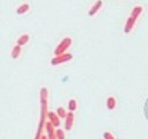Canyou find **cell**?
Instances as JSON below:
<instances>
[{
  "label": "cell",
  "instance_id": "7c38bea8",
  "mask_svg": "<svg viewBox=\"0 0 148 139\" xmlns=\"http://www.w3.org/2000/svg\"><path fill=\"white\" fill-rule=\"evenodd\" d=\"M29 9H30V5H29V3H27V2L21 3L20 6L16 7V14H18V15L25 14V13H28Z\"/></svg>",
  "mask_w": 148,
  "mask_h": 139
},
{
  "label": "cell",
  "instance_id": "277c9868",
  "mask_svg": "<svg viewBox=\"0 0 148 139\" xmlns=\"http://www.w3.org/2000/svg\"><path fill=\"white\" fill-rule=\"evenodd\" d=\"M136 20H138V19L133 17V16L130 14V16L127 17V20H126V22H125V25H124V32H125V34H130V32L133 30V28H134V25H135V23H136Z\"/></svg>",
  "mask_w": 148,
  "mask_h": 139
},
{
  "label": "cell",
  "instance_id": "5b68a950",
  "mask_svg": "<svg viewBox=\"0 0 148 139\" xmlns=\"http://www.w3.org/2000/svg\"><path fill=\"white\" fill-rule=\"evenodd\" d=\"M47 119H49V122H51L56 127H59V125H60V117L58 116V114L56 112V111H49L47 112Z\"/></svg>",
  "mask_w": 148,
  "mask_h": 139
},
{
  "label": "cell",
  "instance_id": "3957f363",
  "mask_svg": "<svg viewBox=\"0 0 148 139\" xmlns=\"http://www.w3.org/2000/svg\"><path fill=\"white\" fill-rule=\"evenodd\" d=\"M44 127L46 130V134H47L49 139H57V130H56V126L51 122L47 120L44 124Z\"/></svg>",
  "mask_w": 148,
  "mask_h": 139
},
{
  "label": "cell",
  "instance_id": "52a82bcc",
  "mask_svg": "<svg viewBox=\"0 0 148 139\" xmlns=\"http://www.w3.org/2000/svg\"><path fill=\"white\" fill-rule=\"evenodd\" d=\"M74 125V112H71L68 111L66 118H65V129L67 131H69Z\"/></svg>",
  "mask_w": 148,
  "mask_h": 139
},
{
  "label": "cell",
  "instance_id": "2e32d148",
  "mask_svg": "<svg viewBox=\"0 0 148 139\" xmlns=\"http://www.w3.org/2000/svg\"><path fill=\"white\" fill-rule=\"evenodd\" d=\"M103 138H104V139H116L114 134H113L112 132H110V131H105V132L103 133Z\"/></svg>",
  "mask_w": 148,
  "mask_h": 139
},
{
  "label": "cell",
  "instance_id": "9c48e42d",
  "mask_svg": "<svg viewBox=\"0 0 148 139\" xmlns=\"http://www.w3.org/2000/svg\"><path fill=\"white\" fill-rule=\"evenodd\" d=\"M29 41H30V35H29V34H22V35L17 38L16 44H17V45H20V46H23V45L28 44V43H29Z\"/></svg>",
  "mask_w": 148,
  "mask_h": 139
},
{
  "label": "cell",
  "instance_id": "8fae6325",
  "mask_svg": "<svg viewBox=\"0 0 148 139\" xmlns=\"http://www.w3.org/2000/svg\"><path fill=\"white\" fill-rule=\"evenodd\" d=\"M21 52H22V46H20V45H17V44H15V45L12 47L10 57H12L13 59H17V58L20 57Z\"/></svg>",
  "mask_w": 148,
  "mask_h": 139
},
{
  "label": "cell",
  "instance_id": "6da1fadb",
  "mask_svg": "<svg viewBox=\"0 0 148 139\" xmlns=\"http://www.w3.org/2000/svg\"><path fill=\"white\" fill-rule=\"evenodd\" d=\"M72 45V38L71 37H64L59 44L56 46L54 49V56H59V54H62V53H66V51L69 49V46Z\"/></svg>",
  "mask_w": 148,
  "mask_h": 139
},
{
  "label": "cell",
  "instance_id": "8992f818",
  "mask_svg": "<svg viewBox=\"0 0 148 139\" xmlns=\"http://www.w3.org/2000/svg\"><path fill=\"white\" fill-rule=\"evenodd\" d=\"M102 7H103V0H97V1L89 8V10H88V15H89V16H94V15H96V14L102 9Z\"/></svg>",
  "mask_w": 148,
  "mask_h": 139
},
{
  "label": "cell",
  "instance_id": "30bf717a",
  "mask_svg": "<svg viewBox=\"0 0 148 139\" xmlns=\"http://www.w3.org/2000/svg\"><path fill=\"white\" fill-rule=\"evenodd\" d=\"M143 12V6L141 5H135L133 8H132V12H131V15L135 19H139V16L142 14Z\"/></svg>",
  "mask_w": 148,
  "mask_h": 139
},
{
  "label": "cell",
  "instance_id": "ba28073f",
  "mask_svg": "<svg viewBox=\"0 0 148 139\" xmlns=\"http://www.w3.org/2000/svg\"><path fill=\"white\" fill-rule=\"evenodd\" d=\"M105 104H106V108H108L109 110H114L116 107H117V98H116L113 95H110V96L106 97Z\"/></svg>",
  "mask_w": 148,
  "mask_h": 139
},
{
  "label": "cell",
  "instance_id": "9a60e30c",
  "mask_svg": "<svg viewBox=\"0 0 148 139\" xmlns=\"http://www.w3.org/2000/svg\"><path fill=\"white\" fill-rule=\"evenodd\" d=\"M66 136H65V131L62 129H57V139H65Z\"/></svg>",
  "mask_w": 148,
  "mask_h": 139
},
{
  "label": "cell",
  "instance_id": "4fadbf2b",
  "mask_svg": "<svg viewBox=\"0 0 148 139\" xmlns=\"http://www.w3.org/2000/svg\"><path fill=\"white\" fill-rule=\"evenodd\" d=\"M67 108H68V110L71 112H74L77 109V101H76V98H73V97L69 98L68 103H67Z\"/></svg>",
  "mask_w": 148,
  "mask_h": 139
},
{
  "label": "cell",
  "instance_id": "7a4b0ae2",
  "mask_svg": "<svg viewBox=\"0 0 148 139\" xmlns=\"http://www.w3.org/2000/svg\"><path fill=\"white\" fill-rule=\"evenodd\" d=\"M72 59H73V54L69 53V52H66V53H62V54H59V56H54L51 59V65H53V66L60 65V64L66 63V61H69Z\"/></svg>",
  "mask_w": 148,
  "mask_h": 139
},
{
  "label": "cell",
  "instance_id": "5bb4252c",
  "mask_svg": "<svg viewBox=\"0 0 148 139\" xmlns=\"http://www.w3.org/2000/svg\"><path fill=\"white\" fill-rule=\"evenodd\" d=\"M56 112L58 114V116H59L61 119H65V118H66V116H67V114H68L64 107H58V108H57V110H56Z\"/></svg>",
  "mask_w": 148,
  "mask_h": 139
}]
</instances>
